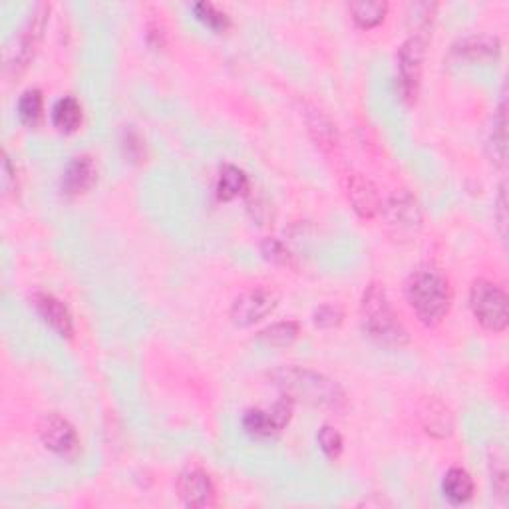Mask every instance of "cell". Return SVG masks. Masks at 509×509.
Masks as SVG:
<instances>
[{
  "label": "cell",
  "mask_w": 509,
  "mask_h": 509,
  "mask_svg": "<svg viewBox=\"0 0 509 509\" xmlns=\"http://www.w3.org/2000/svg\"><path fill=\"white\" fill-rule=\"evenodd\" d=\"M38 436L43 440L46 450H50L56 456L68 457L78 452V432L72 426V422L66 420L64 416H60L56 412L46 414L43 420L38 424Z\"/></svg>",
  "instance_id": "obj_10"
},
{
  "label": "cell",
  "mask_w": 509,
  "mask_h": 509,
  "mask_svg": "<svg viewBox=\"0 0 509 509\" xmlns=\"http://www.w3.org/2000/svg\"><path fill=\"white\" fill-rule=\"evenodd\" d=\"M48 14L50 5L40 3L34 6L24 26L20 28V33L16 34L14 44L6 50V72L20 76L28 68L30 60L34 58L40 40H43Z\"/></svg>",
  "instance_id": "obj_5"
},
{
  "label": "cell",
  "mask_w": 509,
  "mask_h": 509,
  "mask_svg": "<svg viewBox=\"0 0 509 509\" xmlns=\"http://www.w3.org/2000/svg\"><path fill=\"white\" fill-rule=\"evenodd\" d=\"M307 126L311 138L317 141V146L327 151V154H334L339 149V130L332 124V120L324 114V111L317 108H309L307 111Z\"/></svg>",
  "instance_id": "obj_17"
},
{
  "label": "cell",
  "mask_w": 509,
  "mask_h": 509,
  "mask_svg": "<svg viewBox=\"0 0 509 509\" xmlns=\"http://www.w3.org/2000/svg\"><path fill=\"white\" fill-rule=\"evenodd\" d=\"M404 294L416 317L426 327H437L447 317L454 301L450 281L430 264L410 273L404 284Z\"/></svg>",
  "instance_id": "obj_2"
},
{
  "label": "cell",
  "mask_w": 509,
  "mask_h": 509,
  "mask_svg": "<svg viewBox=\"0 0 509 509\" xmlns=\"http://www.w3.org/2000/svg\"><path fill=\"white\" fill-rule=\"evenodd\" d=\"M426 58V38L412 34L406 38L396 54V64H399V84L402 98L414 104L418 98L420 84H422V70Z\"/></svg>",
  "instance_id": "obj_7"
},
{
  "label": "cell",
  "mask_w": 509,
  "mask_h": 509,
  "mask_svg": "<svg viewBox=\"0 0 509 509\" xmlns=\"http://www.w3.org/2000/svg\"><path fill=\"white\" fill-rule=\"evenodd\" d=\"M279 294L269 287H253L233 301L229 317L235 327L247 329L277 309Z\"/></svg>",
  "instance_id": "obj_8"
},
{
  "label": "cell",
  "mask_w": 509,
  "mask_h": 509,
  "mask_svg": "<svg viewBox=\"0 0 509 509\" xmlns=\"http://www.w3.org/2000/svg\"><path fill=\"white\" fill-rule=\"evenodd\" d=\"M294 412V402L289 396H283L269 410L251 408L243 414V427L253 437H273L289 426Z\"/></svg>",
  "instance_id": "obj_9"
},
{
  "label": "cell",
  "mask_w": 509,
  "mask_h": 509,
  "mask_svg": "<svg viewBox=\"0 0 509 509\" xmlns=\"http://www.w3.org/2000/svg\"><path fill=\"white\" fill-rule=\"evenodd\" d=\"M33 304L38 312V317L43 319L50 329L64 339H72L74 334V319L70 314L66 304L56 299L50 293H34Z\"/></svg>",
  "instance_id": "obj_13"
},
{
  "label": "cell",
  "mask_w": 509,
  "mask_h": 509,
  "mask_svg": "<svg viewBox=\"0 0 509 509\" xmlns=\"http://www.w3.org/2000/svg\"><path fill=\"white\" fill-rule=\"evenodd\" d=\"M360 317L366 334L379 344L390 349H402L408 344V331L392 309L389 294L380 283H370L366 287L360 301Z\"/></svg>",
  "instance_id": "obj_3"
},
{
  "label": "cell",
  "mask_w": 509,
  "mask_h": 509,
  "mask_svg": "<svg viewBox=\"0 0 509 509\" xmlns=\"http://www.w3.org/2000/svg\"><path fill=\"white\" fill-rule=\"evenodd\" d=\"M261 253H263L264 259L274 263V264H281V267H293V264H294L291 251L284 247L279 239H274V237L263 239Z\"/></svg>",
  "instance_id": "obj_28"
},
{
  "label": "cell",
  "mask_w": 509,
  "mask_h": 509,
  "mask_svg": "<svg viewBox=\"0 0 509 509\" xmlns=\"http://www.w3.org/2000/svg\"><path fill=\"white\" fill-rule=\"evenodd\" d=\"M18 118L23 121L24 126L28 128H36L38 121L43 120V111H44V96L43 91L38 88H28L26 91H23V96L18 98Z\"/></svg>",
  "instance_id": "obj_24"
},
{
  "label": "cell",
  "mask_w": 509,
  "mask_h": 509,
  "mask_svg": "<svg viewBox=\"0 0 509 509\" xmlns=\"http://www.w3.org/2000/svg\"><path fill=\"white\" fill-rule=\"evenodd\" d=\"M3 191H5V196H16V191H18L16 168L6 156V151L3 154Z\"/></svg>",
  "instance_id": "obj_30"
},
{
  "label": "cell",
  "mask_w": 509,
  "mask_h": 509,
  "mask_svg": "<svg viewBox=\"0 0 509 509\" xmlns=\"http://www.w3.org/2000/svg\"><path fill=\"white\" fill-rule=\"evenodd\" d=\"M346 199L360 219H374L380 213L382 201L374 183L362 173H346L344 176Z\"/></svg>",
  "instance_id": "obj_12"
},
{
  "label": "cell",
  "mask_w": 509,
  "mask_h": 509,
  "mask_svg": "<svg viewBox=\"0 0 509 509\" xmlns=\"http://www.w3.org/2000/svg\"><path fill=\"white\" fill-rule=\"evenodd\" d=\"M497 226H500L502 237H507V199H505V186L500 187V196H497V207H495Z\"/></svg>",
  "instance_id": "obj_31"
},
{
  "label": "cell",
  "mask_w": 509,
  "mask_h": 509,
  "mask_svg": "<svg viewBox=\"0 0 509 509\" xmlns=\"http://www.w3.org/2000/svg\"><path fill=\"white\" fill-rule=\"evenodd\" d=\"M418 416L426 434H430L432 437L444 440V437H450L454 434V414L442 400L432 399V396L424 399L418 408Z\"/></svg>",
  "instance_id": "obj_15"
},
{
  "label": "cell",
  "mask_w": 509,
  "mask_h": 509,
  "mask_svg": "<svg viewBox=\"0 0 509 509\" xmlns=\"http://www.w3.org/2000/svg\"><path fill=\"white\" fill-rule=\"evenodd\" d=\"M269 380L274 389H279L283 396H289L294 404L303 402L312 406V408L331 412H344L349 406L341 386L321 372L301 369V366H283V369L269 374Z\"/></svg>",
  "instance_id": "obj_1"
},
{
  "label": "cell",
  "mask_w": 509,
  "mask_h": 509,
  "mask_svg": "<svg viewBox=\"0 0 509 509\" xmlns=\"http://www.w3.org/2000/svg\"><path fill=\"white\" fill-rule=\"evenodd\" d=\"M216 193H217L219 201H233V199H237L241 196H247V193H249L247 173L239 169L237 166L226 164L219 169Z\"/></svg>",
  "instance_id": "obj_19"
},
{
  "label": "cell",
  "mask_w": 509,
  "mask_h": 509,
  "mask_svg": "<svg viewBox=\"0 0 509 509\" xmlns=\"http://www.w3.org/2000/svg\"><path fill=\"white\" fill-rule=\"evenodd\" d=\"M193 13H196V18L201 20L207 28H211L213 33H226L231 26L229 14L213 3H196L193 5Z\"/></svg>",
  "instance_id": "obj_25"
},
{
  "label": "cell",
  "mask_w": 509,
  "mask_h": 509,
  "mask_svg": "<svg viewBox=\"0 0 509 509\" xmlns=\"http://www.w3.org/2000/svg\"><path fill=\"white\" fill-rule=\"evenodd\" d=\"M470 309L475 321L490 332H504L509 324V301L500 284L477 279L470 289Z\"/></svg>",
  "instance_id": "obj_4"
},
{
  "label": "cell",
  "mask_w": 509,
  "mask_h": 509,
  "mask_svg": "<svg viewBox=\"0 0 509 509\" xmlns=\"http://www.w3.org/2000/svg\"><path fill=\"white\" fill-rule=\"evenodd\" d=\"M98 179V168L91 156H78L66 166L62 179H60V189L66 197H78L82 193L94 187Z\"/></svg>",
  "instance_id": "obj_14"
},
{
  "label": "cell",
  "mask_w": 509,
  "mask_h": 509,
  "mask_svg": "<svg viewBox=\"0 0 509 509\" xmlns=\"http://www.w3.org/2000/svg\"><path fill=\"white\" fill-rule=\"evenodd\" d=\"M317 442L321 446L322 454L327 456L329 460H339L341 454H342L344 442H342V436H341V432L337 430V427L322 426L321 430H319V434H317Z\"/></svg>",
  "instance_id": "obj_26"
},
{
  "label": "cell",
  "mask_w": 509,
  "mask_h": 509,
  "mask_svg": "<svg viewBox=\"0 0 509 509\" xmlns=\"http://www.w3.org/2000/svg\"><path fill=\"white\" fill-rule=\"evenodd\" d=\"M53 124L58 131L72 134L82 124V106L72 96L60 98L53 108Z\"/></svg>",
  "instance_id": "obj_20"
},
{
  "label": "cell",
  "mask_w": 509,
  "mask_h": 509,
  "mask_svg": "<svg viewBox=\"0 0 509 509\" xmlns=\"http://www.w3.org/2000/svg\"><path fill=\"white\" fill-rule=\"evenodd\" d=\"M505 94L502 98L500 110H497V116L494 120V130L490 141H487V151H490V158L495 166L505 164V148H507V114H505Z\"/></svg>",
  "instance_id": "obj_23"
},
{
  "label": "cell",
  "mask_w": 509,
  "mask_h": 509,
  "mask_svg": "<svg viewBox=\"0 0 509 509\" xmlns=\"http://www.w3.org/2000/svg\"><path fill=\"white\" fill-rule=\"evenodd\" d=\"M349 13L354 24L362 30L376 28L384 23L389 14V3H376V0H360V3H351Z\"/></svg>",
  "instance_id": "obj_21"
},
{
  "label": "cell",
  "mask_w": 509,
  "mask_h": 509,
  "mask_svg": "<svg viewBox=\"0 0 509 509\" xmlns=\"http://www.w3.org/2000/svg\"><path fill=\"white\" fill-rule=\"evenodd\" d=\"M492 484L497 495H504L507 492V467H505V454L500 452V456L492 457Z\"/></svg>",
  "instance_id": "obj_29"
},
{
  "label": "cell",
  "mask_w": 509,
  "mask_h": 509,
  "mask_svg": "<svg viewBox=\"0 0 509 509\" xmlns=\"http://www.w3.org/2000/svg\"><path fill=\"white\" fill-rule=\"evenodd\" d=\"M442 492L446 500L452 505H464L474 497V477L470 475V472H466L464 467H450L444 475Z\"/></svg>",
  "instance_id": "obj_18"
},
{
  "label": "cell",
  "mask_w": 509,
  "mask_h": 509,
  "mask_svg": "<svg viewBox=\"0 0 509 509\" xmlns=\"http://www.w3.org/2000/svg\"><path fill=\"white\" fill-rule=\"evenodd\" d=\"M384 229L396 241H412L422 229V209L408 191H399L380 207Z\"/></svg>",
  "instance_id": "obj_6"
},
{
  "label": "cell",
  "mask_w": 509,
  "mask_h": 509,
  "mask_svg": "<svg viewBox=\"0 0 509 509\" xmlns=\"http://www.w3.org/2000/svg\"><path fill=\"white\" fill-rule=\"evenodd\" d=\"M312 321L319 329H324V331L339 329L342 321H344V311L341 309V304H337V303L321 304V307L314 311Z\"/></svg>",
  "instance_id": "obj_27"
},
{
  "label": "cell",
  "mask_w": 509,
  "mask_h": 509,
  "mask_svg": "<svg viewBox=\"0 0 509 509\" xmlns=\"http://www.w3.org/2000/svg\"><path fill=\"white\" fill-rule=\"evenodd\" d=\"M299 334H301V327L297 321H281L269 324L267 329H263L257 334V339L263 344L273 346V349H287V346H291L299 339Z\"/></svg>",
  "instance_id": "obj_22"
},
{
  "label": "cell",
  "mask_w": 509,
  "mask_h": 509,
  "mask_svg": "<svg viewBox=\"0 0 509 509\" xmlns=\"http://www.w3.org/2000/svg\"><path fill=\"white\" fill-rule=\"evenodd\" d=\"M176 490L179 500L187 507H213L217 504V490L211 475L199 467H187L178 477Z\"/></svg>",
  "instance_id": "obj_11"
},
{
  "label": "cell",
  "mask_w": 509,
  "mask_h": 509,
  "mask_svg": "<svg viewBox=\"0 0 509 509\" xmlns=\"http://www.w3.org/2000/svg\"><path fill=\"white\" fill-rule=\"evenodd\" d=\"M502 53V43L497 36L490 34H477L460 40L454 46V54L467 60H477V62H490V60H497Z\"/></svg>",
  "instance_id": "obj_16"
}]
</instances>
